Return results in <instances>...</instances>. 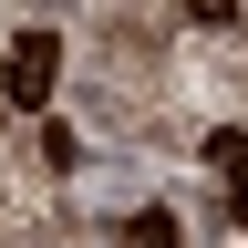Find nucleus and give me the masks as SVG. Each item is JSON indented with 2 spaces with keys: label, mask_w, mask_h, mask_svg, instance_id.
<instances>
[{
  "label": "nucleus",
  "mask_w": 248,
  "mask_h": 248,
  "mask_svg": "<svg viewBox=\"0 0 248 248\" xmlns=\"http://www.w3.org/2000/svg\"><path fill=\"white\" fill-rule=\"evenodd\" d=\"M52 83H62V42H52L42 21H31L21 42H11V62H0V104H21V114H42V104H52Z\"/></svg>",
  "instance_id": "1"
},
{
  "label": "nucleus",
  "mask_w": 248,
  "mask_h": 248,
  "mask_svg": "<svg viewBox=\"0 0 248 248\" xmlns=\"http://www.w3.org/2000/svg\"><path fill=\"white\" fill-rule=\"evenodd\" d=\"M207 166L228 176V207H238V228H248V135H207Z\"/></svg>",
  "instance_id": "2"
},
{
  "label": "nucleus",
  "mask_w": 248,
  "mask_h": 248,
  "mask_svg": "<svg viewBox=\"0 0 248 248\" xmlns=\"http://www.w3.org/2000/svg\"><path fill=\"white\" fill-rule=\"evenodd\" d=\"M124 248H186V228L166 207H145V217H124Z\"/></svg>",
  "instance_id": "3"
},
{
  "label": "nucleus",
  "mask_w": 248,
  "mask_h": 248,
  "mask_svg": "<svg viewBox=\"0 0 248 248\" xmlns=\"http://www.w3.org/2000/svg\"><path fill=\"white\" fill-rule=\"evenodd\" d=\"M42 166H52V176H73V166H83V145H73V124H42Z\"/></svg>",
  "instance_id": "4"
}]
</instances>
